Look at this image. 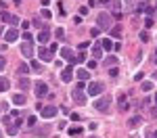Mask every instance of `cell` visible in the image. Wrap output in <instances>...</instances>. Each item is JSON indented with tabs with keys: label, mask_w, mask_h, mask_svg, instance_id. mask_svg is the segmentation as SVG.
Wrapping results in <instances>:
<instances>
[{
	"label": "cell",
	"mask_w": 157,
	"mask_h": 138,
	"mask_svg": "<svg viewBox=\"0 0 157 138\" xmlns=\"http://www.w3.org/2000/svg\"><path fill=\"white\" fill-rule=\"evenodd\" d=\"M97 25H98V29H111V27H113L111 15H109V13H98L97 15Z\"/></svg>",
	"instance_id": "cell-1"
},
{
	"label": "cell",
	"mask_w": 157,
	"mask_h": 138,
	"mask_svg": "<svg viewBox=\"0 0 157 138\" xmlns=\"http://www.w3.org/2000/svg\"><path fill=\"white\" fill-rule=\"evenodd\" d=\"M92 105H94V109H97V111L105 113V111H109V105H111V99H109V96H101V99H98L97 103H92Z\"/></svg>",
	"instance_id": "cell-2"
},
{
	"label": "cell",
	"mask_w": 157,
	"mask_h": 138,
	"mask_svg": "<svg viewBox=\"0 0 157 138\" xmlns=\"http://www.w3.org/2000/svg\"><path fill=\"white\" fill-rule=\"evenodd\" d=\"M34 90H36L38 99H42V96L48 94V84H44V82H36V84H34Z\"/></svg>",
	"instance_id": "cell-3"
},
{
	"label": "cell",
	"mask_w": 157,
	"mask_h": 138,
	"mask_svg": "<svg viewBox=\"0 0 157 138\" xmlns=\"http://www.w3.org/2000/svg\"><path fill=\"white\" fill-rule=\"evenodd\" d=\"M71 99L75 100L78 105H86V94H84V90H80V88H73Z\"/></svg>",
	"instance_id": "cell-4"
},
{
	"label": "cell",
	"mask_w": 157,
	"mask_h": 138,
	"mask_svg": "<svg viewBox=\"0 0 157 138\" xmlns=\"http://www.w3.org/2000/svg\"><path fill=\"white\" fill-rule=\"evenodd\" d=\"M4 125H6V132H9L11 136H15V134H17V130H19V125L15 124V121H11V117H9V115H4Z\"/></svg>",
	"instance_id": "cell-5"
},
{
	"label": "cell",
	"mask_w": 157,
	"mask_h": 138,
	"mask_svg": "<svg viewBox=\"0 0 157 138\" xmlns=\"http://www.w3.org/2000/svg\"><path fill=\"white\" fill-rule=\"evenodd\" d=\"M103 84H101V82H90V86H88V94H90V96H97V94H101V92H103Z\"/></svg>",
	"instance_id": "cell-6"
},
{
	"label": "cell",
	"mask_w": 157,
	"mask_h": 138,
	"mask_svg": "<svg viewBox=\"0 0 157 138\" xmlns=\"http://www.w3.org/2000/svg\"><path fill=\"white\" fill-rule=\"evenodd\" d=\"M0 19H2L4 23H9V25H17L19 23V17H15V15H11V13H6V11H2Z\"/></svg>",
	"instance_id": "cell-7"
},
{
	"label": "cell",
	"mask_w": 157,
	"mask_h": 138,
	"mask_svg": "<svg viewBox=\"0 0 157 138\" xmlns=\"http://www.w3.org/2000/svg\"><path fill=\"white\" fill-rule=\"evenodd\" d=\"M21 54H23L25 59H32V57H34V46H32V42H23V44H21Z\"/></svg>",
	"instance_id": "cell-8"
},
{
	"label": "cell",
	"mask_w": 157,
	"mask_h": 138,
	"mask_svg": "<svg viewBox=\"0 0 157 138\" xmlns=\"http://www.w3.org/2000/svg\"><path fill=\"white\" fill-rule=\"evenodd\" d=\"M61 54H63V59H65V61L78 63V61H75V57H73V50H71V48H67V46H65V48H61Z\"/></svg>",
	"instance_id": "cell-9"
},
{
	"label": "cell",
	"mask_w": 157,
	"mask_h": 138,
	"mask_svg": "<svg viewBox=\"0 0 157 138\" xmlns=\"http://www.w3.org/2000/svg\"><path fill=\"white\" fill-rule=\"evenodd\" d=\"M57 115V107L48 105V107H42V117H55Z\"/></svg>",
	"instance_id": "cell-10"
},
{
	"label": "cell",
	"mask_w": 157,
	"mask_h": 138,
	"mask_svg": "<svg viewBox=\"0 0 157 138\" xmlns=\"http://www.w3.org/2000/svg\"><path fill=\"white\" fill-rule=\"evenodd\" d=\"M71 77H73V67H67V69L61 71V80L63 82H71Z\"/></svg>",
	"instance_id": "cell-11"
},
{
	"label": "cell",
	"mask_w": 157,
	"mask_h": 138,
	"mask_svg": "<svg viewBox=\"0 0 157 138\" xmlns=\"http://www.w3.org/2000/svg\"><path fill=\"white\" fill-rule=\"evenodd\" d=\"M17 38H19V34H17V29H9V32L4 34V40H6V42H15Z\"/></svg>",
	"instance_id": "cell-12"
},
{
	"label": "cell",
	"mask_w": 157,
	"mask_h": 138,
	"mask_svg": "<svg viewBox=\"0 0 157 138\" xmlns=\"http://www.w3.org/2000/svg\"><path fill=\"white\" fill-rule=\"evenodd\" d=\"M40 59L42 61H52V52L48 48H40Z\"/></svg>",
	"instance_id": "cell-13"
},
{
	"label": "cell",
	"mask_w": 157,
	"mask_h": 138,
	"mask_svg": "<svg viewBox=\"0 0 157 138\" xmlns=\"http://www.w3.org/2000/svg\"><path fill=\"white\" fill-rule=\"evenodd\" d=\"M38 40H40V44L48 42V40H50V32H48V29H42V32L38 34Z\"/></svg>",
	"instance_id": "cell-14"
},
{
	"label": "cell",
	"mask_w": 157,
	"mask_h": 138,
	"mask_svg": "<svg viewBox=\"0 0 157 138\" xmlns=\"http://www.w3.org/2000/svg\"><path fill=\"white\" fill-rule=\"evenodd\" d=\"M138 11L151 15V13H153V6H151V4H147V2H138Z\"/></svg>",
	"instance_id": "cell-15"
},
{
	"label": "cell",
	"mask_w": 157,
	"mask_h": 138,
	"mask_svg": "<svg viewBox=\"0 0 157 138\" xmlns=\"http://www.w3.org/2000/svg\"><path fill=\"white\" fill-rule=\"evenodd\" d=\"M92 57H94V59H101V57H103V46H101V44H94V48H92Z\"/></svg>",
	"instance_id": "cell-16"
},
{
	"label": "cell",
	"mask_w": 157,
	"mask_h": 138,
	"mask_svg": "<svg viewBox=\"0 0 157 138\" xmlns=\"http://www.w3.org/2000/svg\"><path fill=\"white\" fill-rule=\"evenodd\" d=\"M103 65H105V67H115V65H117V57H107V59L103 61Z\"/></svg>",
	"instance_id": "cell-17"
},
{
	"label": "cell",
	"mask_w": 157,
	"mask_h": 138,
	"mask_svg": "<svg viewBox=\"0 0 157 138\" xmlns=\"http://www.w3.org/2000/svg\"><path fill=\"white\" fill-rule=\"evenodd\" d=\"M88 77H90L88 69H78V80H80V82H86Z\"/></svg>",
	"instance_id": "cell-18"
},
{
	"label": "cell",
	"mask_w": 157,
	"mask_h": 138,
	"mask_svg": "<svg viewBox=\"0 0 157 138\" xmlns=\"http://www.w3.org/2000/svg\"><path fill=\"white\" fill-rule=\"evenodd\" d=\"M9 88H11V82L6 77H0V92H6Z\"/></svg>",
	"instance_id": "cell-19"
},
{
	"label": "cell",
	"mask_w": 157,
	"mask_h": 138,
	"mask_svg": "<svg viewBox=\"0 0 157 138\" xmlns=\"http://www.w3.org/2000/svg\"><path fill=\"white\" fill-rule=\"evenodd\" d=\"M29 86H32V84H29V80H27L25 75H21V80H19V88H21V90H27Z\"/></svg>",
	"instance_id": "cell-20"
},
{
	"label": "cell",
	"mask_w": 157,
	"mask_h": 138,
	"mask_svg": "<svg viewBox=\"0 0 157 138\" xmlns=\"http://www.w3.org/2000/svg\"><path fill=\"white\" fill-rule=\"evenodd\" d=\"M32 71H36V73H42V71H44V67H42V63H38V61H32Z\"/></svg>",
	"instance_id": "cell-21"
},
{
	"label": "cell",
	"mask_w": 157,
	"mask_h": 138,
	"mask_svg": "<svg viewBox=\"0 0 157 138\" xmlns=\"http://www.w3.org/2000/svg\"><path fill=\"white\" fill-rule=\"evenodd\" d=\"M111 36L113 38H121V25H113V27H111Z\"/></svg>",
	"instance_id": "cell-22"
},
{
	"label": "cell",
	"mask_w": 157,
	"mask_h": 138,
	"mask_svg": "<svg viewBox=\"0 0 157 138\" xmlns=\"http://www.w3.org/2000/svg\"><path fill=\"white\" fill-rule=\"evenodd\" d=\"M29 71H32V69H29L25 63H21V65H19V69H17V73H19V75H27Z\"/></svg>",
	"instance_id": "cell-23"
},
{
	"label": "cell",
	"mask_w": 157,
	"mask_h": 138,
	"mask_svg": "<svg viewBox=\"0 0 157 138\" xmlns=\"http://www.w3.org/2000/svg\"><path fill=\"white\" fill-rule=\"evenodd\" d=\"M13 103L21 107V105H25V96H23V94H15V96H13Z\"/></svg>",
	"instance_id": "cell-24"
},
{
	"label": "cell",
	"mask_w": 157,
	"mask_h": 138,
	"mask_svg": "<svg viewBox=\"0 0 157 138\" xmlns=\"http://www.w3.org/2000/svg\"><path fill=\"white\" fill-rule=\"evenodd\" d=\"M117 103H120V109L124 111V109H128V103H126V94H120L117 96Z\"/></svg>",
	"instance_id": "cell-25"
},
{
	"label": "cell",
	"mask_w": 157,
	"mask_h": 138,
	"mask_svg": "<svg viewBox=\"0 0 157 138\" xmlns=\"http://www.w3.org/2000/svg\"><path fill=\"white\" fill-rule=\"evenodd\" d=\"M140 121H143V119H140V115H134L132 119H130V121H128V125H130V128H136V125L140 124Z\"/></svg>",
	"instance_id": "cell-26"
},
{
	"label": "cell",
	"mask_w": 157,
	"mask_h": 138,
	"mask_svg": "<svg viewBox=\"0 0 157 138\" xmlns=\"http://www.w3.org/2000/svg\"><path fill=\"white\" fill-rule=\"evenodd\" d=\"M111 9H113V13H120L121 2H120V0H111Z\"/></svg>",
	"instance_id": "cell-27"
},
{
	"label": "cell",
	"mask_w": 157,
	"mask_h": 138,
	"mask_svg": "<svg viewBox=\"0 0 157 138\" xmlns=\"http://www.w3.org/2000/svg\"><path fill=\"white\" fill-rule=\"evenodd\" d=\"M101 46H103L105 50H111V48H113V44H111V40H103V42H101Z\"/></svg>",
	"instance_id": "cell-28"
},
{
	"label": "cell",
	"mask_w": 157,
	"mask_h": 138,
	"mask_svg": "<svg viewBox=\"0 0 157 138\" xmlns=\"http://www.w3.org/2000/svg\"><path fill=\"white\" fill-rule=\"evenodd\" d=\"M140 88H143L145 92H149V90L153 88V84H151V82H143V84H140Z\"/></svg>",
	"instance_id": "cell-29"
},
{
	"label": "cell",
	"mask_w": 157,
	"mask_h": 138,
	"mask_svg": "<svg viewBox=\"0 0 157 138\" xmlns=\"http://www.w3.org/2000/svg\"><path fill=\"white\" fill-rule=\"evenodd\" d=\"M69 134H82V128H80V125H75V128H69Z\"/></svg>",
	"instance_id": "cell-30"
},
{
	"label": "cell",
	"mask_w": 157,
	"mask_h": 138,
	"mask_svg": "<svg viewBox=\"0 0 157 138\" xmlns=\"http://www.w3.org/2000/svg\"><path fill=\"white\" fill-rule=\"evenodd\" d=\"M57 38H59V40H65V32H63V27H57Z\"/></svg>",
	"instance_id": "cell-31"
},
{
	"label": "cell",
	"mask_w": 157,
	"mask_h": 138,
	"mask_svg": "<svg viewBox=\"0 0 157 138\" xmlns=\"http://www.w3.org/2000/svg\"><path fill=\"white\" fill-rule=\"evenodd\" d=\"M140 40L143 42H149V32H140Z\"/></svg>",
	"instance_id": "cell-32"
},
{
	"label": "cell",
	"mask_w": 157,
	"mask_h": 138,
	"mask_svg": "<svg viewBox=\"0 0 157 138\" xmlns=\"http://www.w3.org/2000/svg\"><path fill=\"white\" fill-rule=\"evenodd\" d=\"M4 67H6V59H4V57H2V54H0V71H2V69H4Z\"/></svg>",
	"instance_id": "cell-33"
},
{
	"label": "cell",
	"mask_w": 157,
	"mask_h": 138,
	"mask_svg": "<svg viewBox=\"0 0 157 138\" xmlns=\"http://www.w3.org/2000/svg\"><path fill=\"white\" fill-rule=\"evenodd\" d=\"M84 59H86V54H84V52H80V54H75V61H78V63H82Z\"/></svg>",
	"instance_id": "cell-34"
},
{
	"label": "cell",
	"mask_w": 157,
	"mask_h": 138,
	"mask_svg": "<svg viewBox=\"0 0 157 138\" xmlns=\"http://www.w3.org/2000/svg\"><path fill=\"white\" fill-rule=\"evenodd\" d=\"M98 34H101V29H98V27H92V29H90V36H92V38L98 36Z\"/></svg>",
	"instance_id": "cell-35"
},
{
	"label": "cell",
	"mask_w": 157,
	"mask_h": 138,
	"mask_svg": "<svg viewBox=\"0 0 157 138\" xmlns=\"http://www.w3.org/2000/svg\"><path fill=\"white\" fill-rule=\"evenodd\" d=\"M145 25H147V27H153V17H147V19H145Z\"/></svg>",
	"instance_id": "cell-36"
},
{
	"label": "cell",
	"mask_w": 157,
	"mask_h": 138,
	"mask_svg": "<svg viewBox=\"0 0 157 138\" xmlns=\"http://www.w3.org/2000/svg\"><path fill=\"white\" fill-rule=\"evenodd\" d=\"M23 40H25V42H32V34H27V32H23Z\"/></svg>",
	"instance_id": "cell-37"
},
{
	"label": "cell",
	"mask_w": 157,
	"mask_h": 138,
	"mask_svg": "<svg viewBox=\"0 0 157 138\" xmlns=\"http://www.w3.org/2000/svg\"><path fill=\"white\" fill-rule=\"evenodd\" d=\"M94 67H97V61H94V59H92V61H88V69H94Z\"/></svg>",
	"instance_id": "cell-38"
},
{
	"label": "cell",
	"mask_w": 157,
	"mask_h": 138,
	"mask_svg": "<svg viewBox=\"0 0 157 138\" xmlns=\"http://www.w3.org/2000/svg\"><path fill=\"white\" fill-rule=\"evenodd\" d=\"M42 17H44V19H50V11H46V9H44V11H42Z\"/></svg>",
	"instance_id": "cell-39"
},
{
	"label": "cell",
	"mask_w": 157,
	"mask_h": 138,
	"mask_svg": "<svg viewBox=\"0 0 157 138\" xmlns=\"http://www.w3.org/2000/svg\"><path fill=\"white\" fill-rule=\"evenodd\" d=\"M36 124V117H27V125H34Z\"/></svg>",
	"instance_id": "cell-40"
},
{
	"label": "cell",
	"mask_w": 157,
	"mask_h": 138,
	"mask_svg": "<svg viewBox=\"0 0 157 138\" xmlns=\"http://www.w3.org/2000/svg\"><path fill=\"white\" fill-rule=\"evenodd\" d=\"M109 75H111V77H115V75H117V69H115V67H113V69H109Z\"/></svg>",
	"instance_id": "cell-41"
},
{
	"label": "cell",
	"mask_w": 157,
	"mask_h": 138,
	"mask_svg": "<svg viewBox=\"0 0 157 138\" xmlns=\"http://www.w3.org/2000/svg\"><path fill=\"white\" fill-rule=\"evenodd\" d=\"M75 88H80V90H84V88H86V84H84V82H78V84H75Z\"/></svg>",
	"instance_id": "cell-42"
},
{
	"label": "cell",
	"mask_w": 157,
	"mask_h": 138,
	"mask_svg": "<svg viewBox=\"0 0 157 138\" xmlns=\"http://www.w3.org/2000/svg\"><path fill=\"white\" fill-rule=\"evenodd\" d=\"M98 2H101V4H105V6H107V4H111V0H98Z\"/></svg>",
	"instance_id": "cell-43"
},
{
	"label": "cell",
	"mask_w": 157,
	"mask_h": 138,
	"mask_svg": "<svg viewBox=\"0 0 157 138\" xmlns=\"http://www.w3.org/2000/svg\"><path fill=\"white\" fill-rule=\"evenodd\" d=\"M149 138H157V132H151V134H149Z\"/></svg>",
	"instance_id": "cell-44"
},
{
	"label": "cell",
	"mask_w": 157,
	"mask_h": 138,
	"mask_svg": "<svg viewBox=\"0 0 157 138\" xmlns=\"http://www.w3.org/2000/svg\"><path fill=\"white\" fill-rule=\"evenodd\" d=\"M151 115H153V117H157V107L153 109V111H151Z\"/></svg>",
	"instance_id": "cell-45"
},
{
	"label": "cell",
	"mask_w": 157,
	"mask_h": 138,
	"mask_svg": "<svg viewBox=\"0 0 157 138\" xmlns=\"http://www.w3.org/2000/svg\"><path fill=\"white\" fill-rule=\"evenodd\" d=\"M132 2H134V0H126V4H128V6H130V4H132Z\"/></svg>",
	"instance_id": "cell-46"
},
{
	"label": "cell",
	"mask_w": 157,
	"mask_h": 138,
	"mask_svg": "<svg viewBox=\"0 0 157 138\" xmlns=\"http://www.w3.org/2000/svg\"><path fill=\"white\" fill-rule=\"evenodd\" d=\"M155 61H157V50H155Z\"/></svg>",
	"instance_id": "cell-47"
},
{
	"label": "cell",
	"mask_w": 157,
	"mask_h": 138,
	"mask_svg": "<svg viewBox=\"0 0 157 138\" xmlns=\"http://www.w3.org/2000/svg\"><path fill=\"white\" fill-rule=\"evenodd\" d=\"M155 103H157V94H155Z\"/></svg>",
	"instance_id": "cell-48"
},
{
	"label": "cell",
	"mask_w": 157,
	"mask_h": 138,
	"mask_svg": "<svg viewBox=\"0 0 157 138\" xmlns=\"http://www.w3.org/2000/svg\"><path fill=\"white\" fill-rule=\"evenodd\" d=\"M90 138H97V136H90Z\"/></svg>",
	"instance_id": "cell-49"
},
{
	"label": "cell",
	"mask_w": 157,
	"mask_h": 138,
	"mask_svg": "<svg viewBox=\"0 0 157 138\" xmlns=\"http://www.w3.org/2000/svg\"><path fill=\"white\" fill-rule=\"evenodd\" d=\"M0 136H2V132H0Z\"/></svg>",
	"instance_id": "cell-50"
},
{
	"label": "cell",
	"mask_w": 157,
	"mask_h": 138,
	"mask_svg": "<svg viewBox=\"0 0 157 138\" xmlns=\"http://www.w3.org/2000/svg\"><path fill=\"white\" fill-rule=\"evenodd\" d=\"M155 9H157V4H155Z\"/></svg>",
	"instance_id": "cell-51"
}]
</instances>
